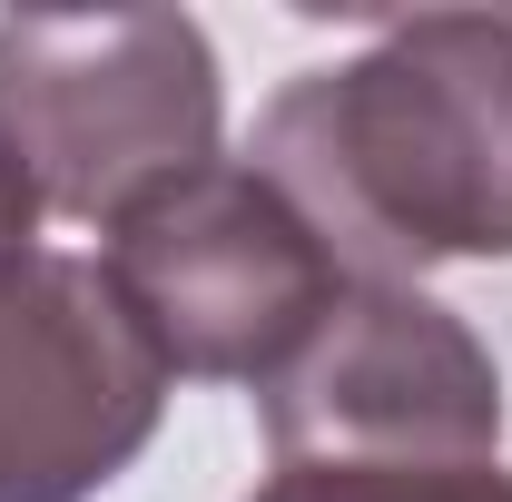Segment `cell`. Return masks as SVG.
I'll list each match as a JSON object with an SVG mask.
<instances>
[{"mask_svg": "<svg viewBox=\"0 0 512 502\" xmlns=\"http://www.w3.org/2000/svg\"><path fill=\"white\" fill-rule=\"evenodd\" d=\"M217 50L188 10H20L0 20V148L40 217L119 227L128 207L217 168Z\"/></svg>", "mask_w": 512, "mask_h": 502, "instance_id": "cell-2", "label": "cell"}, {"mask_svg": "<svg viewBox=\"0 0 512 502\" xmlns=\"http://www.w3.org/2000/svg\"><path fill=\"white\" fill-rule=\"evenodd\" d=\"M109 286L128 296L138 335L168 375L197 384H266L355 276L325 256V237L286 207L276 178L247 158H217L109 227Z\"/></svg>", "mask_w": 512, "mask_h": 502, "instance_id": "cell-3", "label": "cell"}, {"mask_svg": "<svg viewBox=\"0 0 512 502\" xmlns=\"http://www.w3.org/2000/svg\"><path fill=\"white\" fill-rule=\"evenodd\" d=\"M355 286L512 256V10H414L296 69L247 148Z\"/></svg>", "mask_w": 512, "mask_h": 502, "instance_id": "cell-1", "label": "cell"}, {"mask_svg": "<svg viewBox=\"0 0 512 502\" xmlns=\"http://www.w3.org/2000/svg\"><path fill=\"white\" fill-rule=\"evenodd\" d=\"M168 365L99 256L0 266V502H99L158 443Z\"/></svg>", "mask_w": 512, "mask_h": 502, "instance_id": "cell-5", "label": "cell"}, {"mask_svg": "<svg viewBox=\"0 0 512 502\" xmlns=\"http://www.w3.org/2000/svg\"><path fill=\"white\" fill-rule=\"evenodd\" d=\"M247 502H512L503 463H276Z\"/></svg>", "mask_w": 512, "mask_h": 502, "instance_id": "cell-6", "label": "cell"}, {"mask_svg": "<svg viewBox=\"0 0 512 502\" xmlns=\"http://www.w3.org/2000/svg\"><path fill=\"white\" fill-rule=\"evenodd\" d=\"M30 227H40V197H30V178H20V158L0 148V266L30 256Z\"/></svg>", "mask_w": 512, "mask_h": 502, "instance_id": "cell-7", "label": "cell"}, {"mask_svg": "<svg viewBox=\"0 0 512 502\" xmlns=\"http://www.w3.org/2000/svg\"><path fill=\"white\" fill-rule=\"evenodd\" d=\"M256 414L276 463H503V365L424 286H345Z\"/></svg>", "mask_w": 512, "mask_h": 502, "instance_id": "cell-4", "label": "cell"}]
</instances>
